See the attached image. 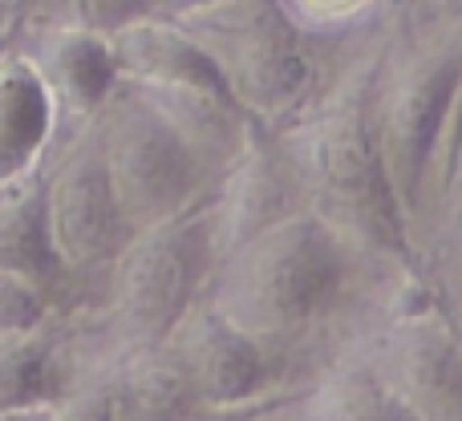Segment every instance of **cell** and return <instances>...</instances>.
Wrapping results in <instances>:
<instances>
[{
  "label": "cell",
  "mask_w": 462,
  "mask_h": 421,
  "mask_svg": "<svg viewBox=\"0 0 462 421\" xmlns=\"http://www.w3.org/2000/svg\"><path fill=\"white\" fill-rule=\"evenodd\" d=\"M398 271H369L333 231L296 211L216 263L203 300L309 385L333 352L382 316Z\"/></svg>",
  "instance_id": "6da1fadb"
},
{
  "label": "cell",
  "mask_w": 462,
  "mask_h": 421,
  "mask_svg": "<svg viewBox=\"0 0 462 421\" xmlns=\"http://www.w3.org/2000/svg\"><path fill=\"white\" fill-rule=\"evenodd\" d=\"M385 32L390 21L337 41L317 94L288 126L272 130V142L296 183L300 211L325 223L369 271H414L369 118Z\"/></svg>",
  "instance_id": "7a4b0ae2"
},
{
  "label": "cell",
  "mask_w": 462,
  "mask_h": 421,
  "mask_svg": "<svg viewBox=\"0 0 462 421\" xmlns=\"http://www.w3.org/2000/svg\"><path fill=\"white\" fill-rule=\"evenodd\" d=\"M462 81V0H410L390 16L382 61L369 89L377 154L398 215L410 211L439 146L458 118ZM406 235V231H402Z\"/></svg>",
  "instance_id": "3957f363"
},
{
  "label": "cell",
  "mask_w": 462,
  "mask_h": 421,
  "mask_svg": "<svg viewBox=\"0 0 462 421\" xmlns=\"http://www.w3.org/2000/svg\"><path fill=\"white\" fill-rule=\"evenodd\" d=\"M216 271L208 203L162 227L138 231L106 268L102 284L78 320V352L110 369L167 344L175 325L208 292Z\"/></svg>",
  "instance_id": "277c9868"
},
{
  "label": "cell",
  "mask_w": 462,
  "mask_h": 421,
  "mask_svg": "<svg viewBox=\"0 0 462 421\" xmlns=\"http://www.w3.org/2000/svg\"><path fill=\"white\" fill-rule=\"evenodd\" d=\"M175 24L208 57L231 102L268 134L288 126L317 94L337 45L300 32L280 0H219Z\"/></svg>",
  "instance_id": "5b68a950"
},
{
  "label": "cell",
  "mask_w": 462,
  "mask_h": 421,
  "mask_svg": "<svg viewBox=\"0 0 462 421\" xmlns=\"http://www.w3.org/2000/svg\"><path fill=\"white\" fill-rule=\"evenodd\" d=\"M94 138L114 203L134 235L183 219L216 191V178L195 162V154L122 81L97 110Z\"/></svg>",
  "instance_id": "8992f818"
},
{
  "label": "cell",
  "mask_w": 462,
  "mask_h": 421,
  "mask_svg": "<svg viewBox=\"0 0 462 421\" xmlns=\"http://www.w3.org/2000/svg\"><path fill=\"white\" fill-rule=\"evenodd\" d=\"M45 227L57 263L78 288L81 312H86L94 304L106 268L134 239V231L126 227L118 203H114L110 183H106L94 126L61 142L45 159Z\"/></svg>",
  "instance_id": "52a82bcc"
},
{
  "label": "cell",
  "mask_w": 462,
  "mask_h": 421,
  "mask_svg": "<svg viewBox=\"0 0 462 421\" xmlns=\"http://www.w3.org/2000/svg\"><path fill=\"white\" fill-rule=\"evenodd\" d=\"M341 352H353L418 421H462L458 325L439 300L377 320Z\"/></svg>",
  "instance_id": "ba28073f"
},
{
  "label": "cell",
  "mask_w": 462,
  "mask_h": 421,
  "mask_svg": "<svg viewBox=\"0 0 462 421\" xmlns=\"http://www.w3.org/2000/svg\"><path fill=\"white\" fill-rule=\"evenodd\" d=\"M162 349L183 369L199 417H231L276 393L304 389V385H292L288 369L263 344L231 328L203 296L175 325Z\"/></svg>",
  "instance_id": "9c48e42d"
},
{
  "label": "cell",
  "mask_w": 462,
  "mask_h": 421,
  "mask_svg": "<svg viewBox=\"0 0 462 421\" xmlns=\"http://www.w3.org/2000/svg\"><path fill=\"white\" fill-rule=\"evenodd\" d=\"M8 41L32 65V73L41 78L49 102H53V151L94 126L106 97L118 89V65H114L110 41L69 29H29L16 21Z\"/></svg>",
  "instance_id": "30bf717a"
},
{
  "label": "cell",
  "mask_w": 462,
  "mask_h": 421,
  "mask_svg": "<svg viewBox=\"0 0 462 421\" xmlns=\"http://www.w3.org/2000/svg\"><path fill=\"white\" fill-rule=\"evenodd\" d=\"M300 211V195L280 159L268 130L252 126L244 151L227 162L216 191L208 195V227H211V255L227 260L255 235L276 227L280 219Z\"/></svg>",
  "instance_id": "8fae6325"
},
{
  "label": "cell",
  "mask_w": 462,
  "mask_h": 421,
  "mask_svg": "<svg viewBox=\"0 0 462 421\" xmlns=\"http://www.w3.org/2000/svg\"><path fill=\"white\" fill-rule=\"evenodd\" d=\"M154 114L162 126L195 154L203 170L219 183L227 162L244 151L247 134L255 122L227 97V89L211 86H130Z\"/></svg>",
  "instance_id": "7c38bea8"
},
{
  "label": "cell",
  "mask_w": 462,
  "mask_h": 421,
  "mask_svg": "<svg viewBox=\"0 0 462 421\" xmlns=\"http://www.w3.org/2000/svg\"><path fill=\"white\" fill-rule=\"evenodd\" d=\"M0 271H13V276H24L37 288H45L69 316L81 312L78 288L69 284V276L53 255V243H49L45 167L0 187Z\"/></svg>",
  "instance_id": "4fadbf2b"
},
{
  "label": "cell",
  "mask_w": 462,
  "mask_h": 421,
  "mask_svg": "<svg viewBox=\"0 0 462 421\" xmlns=\"http://www.w3.org/2000/svg\"><path fill=\"white\" fill-rule=\"evenodd\" d=\"M53 134V102L45 86L13 49V41H5L0 45V187L45 167Z\"/></svg>",
  "instance_id": "5bb4252c"
},
{
  "label": "cell",
  "mask_w": 462,
  "mask_h": 421,
  "mask_svg": "<svg viewBox=\"0 0 462 421\" xmlns=\"http://www.w3.org/2000/svg\"><path fill=\"white\" fill-rule=\"evenodd\" d=\"M78 320L57 316L45 328L0 341V409H37L61 401L78 377Z\"/></svg>",
  "instance_id": "9a60e30c"
},
{
  "label": "cell",
  "mask_w": 462,
  "mask_h": 421,
  "mask_svg": "<svg viewBox=\"0 0 462 421\" xmlns=\"http://www.w3.org/2000/svg\"><path fill=\"white\" fill-rule=\"evenodd\" d=\"M110 53L118 65L122 86H211L224 89L211 73L208 57L175 21H143L126 24L110 37Z\"/></svg>",
  "instance_id": "2e32d148"
},
{
  "label": "cell",
  "mask_w": 462,
  "mask_h": 421,
  "mask_svg": "<svg viewBox=\"0 0 462 421\" xmlns=\"http://www.w3.org/2000/svg\"><path fill=\"white\" fill-rule=\"evenodd\" d=\"M199 417L183 369L167 349L110 365V421H191Z\"/></svg>",
  "instance_id": "e0dca14e"
},
{
  "label": "cell",
  "mask_w": 462,
  "mask_h": 421,
  "mask_svg": "<svg viewBox=\"0 0 462 421\" xmlns=\"http://www.w3.org/2000/svg\"><path fill=\"white\" fill-rule=\"evenodd\" d=\"M304 393L312 421H418L353 352H333Z\"/></svg>",
  "instance_id": "ac0fdd59"
},
{
  "label": "cell",
  "mask_w": 462,
  "mask_h": 421,
  "mask_svg": "<svg viewBox=\"0 0 462 421\" xmlns=\"http://www.w3.org/2000/svg\"><path fill=\"white\" fill-rule=\"evenodd\" d=\"M13 13L29 29H69L110 41L118 29L151 16V0H16Z\"/></svg>",
  "instance_id": "d6986e66"
},
{
  "label": "cell",
  "mask_w": 462,
  "mask_h": 421,
  "mask_svg": "<svg viewBox=\"0 0 462 421\" xmlns=\"http://www.w3.org/2000/svg\"><path fill=\"white\" fill-rule=\"evenodd\" d=\"M284 16L312 41H345L398 13V0H280Z\"/></svg>",
  "instance_id": "ffe728a7"
},
{
  "label": "cell",
  "mask_w": 462,
  "mask_h": 421,
  "mask_svg": "<svg viewBox=\"0 0 462 421\" xmlns=\"http://www.w3.org/2000/svg\"><path fill=\"white\" fill-rule=\"evenodd\" d=\"M57 316H69V312H61V304L45 288H37L24 276H13V271H0V341L37 333Z\"/></svg>",
  "instance_id": "44dd1931"
},
{
  "label": "cell",
  "mask_w": 462,
  "mask_h": 421,
  "mask_svg": "<svg viewBox=\"0 0 462 421\" xmlns=\"http://www.w3.org/2000/svg\"><path fill=\"white\" fill-rule=\"evenodd\" d=\"M216 421H312V409H309V393L288 389V393H276V398L260 401V406L244 409V414L216 417Z\"/></svg>",
  "instance_id": "7402d4cb"
},
{
  "label": "cell",
  "mask_w": 462,
  "mask_h": 421,
  "mask_svg": "<svg viewBox=\"0 0 462 421\" xmlns=\"http://www.w3.org/2000/svg\"><path fill=\"white\" fill-rule=\"evenodd\" d=\"M219 0H151V16L154 21H179L187 13H199V8H211Z\"/></svg>",
  "instance_id": "603a6c76"
},
{
  "label": "cell",
  "mask_w": 462,
  "mask_h": 421,
  "mask_svg": "<svg viewBox=\"0 0 462 421\" xmlns=\"http://www.w3.org/2000/svg\"><path fill=\"white\" fill-rule=\"evenodd\" d=\"M0 421H57V401L37 409H0Z\"/></svg>",
  "instance_id": "cb8c5ba5"
},
{
  "label": "cell",
  "mask_w": 462,
  "mask_h": 421,
  "mask_svg": "<svg viewBox=\"0 0 462 421\" xmlns=\"http://www.w3.org/2000/svg\"><path fill=\"white\" fill-rule=\"evenodd\" d=\"M13 21H16L13 5H0V45H5V41H8V32H13Z\"/></svg>",
  "instance_id": "d4e9b609"
},
{
  "label": "cell",
  "mask_w": 462,
  "mask_h": 421,
  "mask_svg": "<svg viewBox=\"0 0 462 421\" xmlns=\"http://www.w3.org/2000/svg\"><path fill=\"white\" fill-rule=\"evenodd\" d=\"M191 421H216V417H191Z\"/></svg>",
  "instance_id": "484cf974"
},
{
  "label": "cell",
  "mask_w": 462,
  "mask_h": 421,
  "mask_svg": "<svg viewBox=\"0 0 462 421\" xmlns=\"http://www.w3.org/2000/svg\"><path fill=\"white\" fill-rule=\"evenodd\" d=\"M0 5H16V0H0Z\"/></svg>",
  "instance_id": "4316f807"
},
{
  "label": "cell",
  "mask_w": 462,
  "mask_h": 421,
  "mask_svg": "<svg viewBox=\"0 0 462 421\" xmlns=\"http://www.w3.org/2000/svg\"><path fill=\"white\" fill-rule=\"evenodd\" d=\"M402 5H410V0H398V8H402Z\"/></svg>",
  "instance_id": "83f0119b"
}]
</instances>
